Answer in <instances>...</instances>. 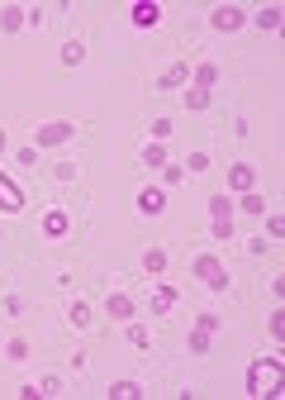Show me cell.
I'll return each mask as SVG.
<instances>
[{
    "label": "cell",
    "instance_id": "6da1fadb",
    "mask_svg": "<svg viewBox=\"0 0 285 400\" xmlns=\"http://www.w3.org/2000/svg\"><path fill=\"white\" fill-rule=\"evenodd\" d=\"M281 372H285V358H281V353H267V358H257V362L247 367V396L276 400V396H281V391H276V386H281Z\"/></svg>",
    "mask_w": 285,
    "mask_h": 400
},
{
    "label": "cell",
    "instance_id": "7a4b0ae2",
    "mask_svg": "<svg viewBox=\"0 0 285 400\" xmlns=\"http://www.w3.org/2000/svg\"><path fill=\"white\" fill-rule=\"evenodd\" d=\"M209 238L214 243H228L233 238V200H228V191L209 196Z\"/></svg>",
    "mask_w": 285,
    "mask_h": 400
},
{
    "label": "cell",
    "instance_id": "3957f363",
    "mask_svg": "<svg viewBox=\"0 0 285 400\" xmlns=\"http://www.w3.org/2000/svg\"><path fill=\"white\" fill-rule=\"evenodd\" d=\"M190 277H200L214 296H223V291H228V267H223L214 253H200V258L190 262Z\"/></svg>",
    "mask_w": 285,
    "mask_h": 400
},
{
    "label": "cell",
    "instance_id": "277c9868",
    "mask_svg": "<svg viewBox=\"0 0 285 400\" xmlns=\"http://www.w3.org/2000/svg\"><path fill=\"white\" fill-rule=\"evenodd\" d=\"M67 138H77V119H53V124H33V148H62Z\"/></svg>",
    "mask_w": 285,
    "mask_h": 400
},
{
    "label": "cell",
    "instance_id": "5b68a950",
    "mask_svg": "<svg viewBox=\"0 0 285 400\" xmlns=\"http://www.w3.org/2000/svg\"><path fill=\"white\" fill-rule=\"evenodd\" d=\"M243 24H247V14L238 5H214V14H209V29L214 34H238Z\"/></svg>",
    "mask_w": 285,
    "mask_h": 400
},
{
    "label": "cell",
    "instance_id": "8992f818",
    "mask_svg": "<svg viewBox=\"0 0 285 400\" xmlns=\"http://www.w3.org/2000/svg\"><path fill=\"white\" fill-rule=\"evenodd\" d=\"M128 19H133V29H157L162 24V5L157 0H133L128 5Z\"/></svg>",
    "mask_w": 285,
    "mask_h": 400
},
{
    "label": "cell",
    "instance_id": "52a82bcc",
    "mask_svg": "<svg viewBox=\"0 0 285 400\" xmlns=\"http://www.w3.org/2000/svg\"><path fill=\"white\" fill-rule=\"evenodd\" d=\"M105 314L119 319V324H128V319H133V296H128V291H109V296H105Z\"/></svg>",
    "mask_w": 285,
    "mask_h": 400
},
{
    "label": "cell",
    "instance_id": "ba28073f",
    "mask_svg": "<svg viewBox=\"0 0 285 400\" xmlns=\"http://www.w3.org/2000/svg\"><path fill=\"white\" fill-rule=\"evenodd\" d=\"M252 186H257V167H252V162H233V167H228V191L243 196V191H252Z\"/></svg>",
    "mask_w": 285,
    "mask_h": 400
},
{
    "label": "cell",
    "instance_id": "9c48e42d",
    "mask_svg": "<svg viewBox=\"0 0 285 400\" xmlns=\"http://www.w3.org/2000/svg\"><path fill=\"white\" fill-rule=\"evenodd\" d=\"M0 210H5V214H19V210H24V191H19L5 172H0Z\"/></svg>",
    "mask_w": 285,
    "mask_h": 400
},
{
    "label": "cell",
    "instance_id": "30bf717a",
    "mask_svg": "<svg viewBox=\"0 0 285 400\" xmlns=\"http://www.w3.org/2000/svg\"><path fill=\"white\" fill-rule=\"evenodd\" d=\"M190 82V62H172L162 77H157V91H176V86H186Z\"/></svg>",
    "mask_w": 285,
    "mask_h": 400
},
{
    "label": "cell",
    "instance_id": "8fae6325",
    "mask_svg": "<svg viewBox=\"0 0 285 400\" xmlns=\"http://www.w3.org/2000/svg\"><path fill=\"white\" fill-rule=\"evenodd\" d=\"M138 210L157 219V214L167 210V191H157V186H143V191H138Z\"/></svg>",
    "mask_w": 285,
    "mask_h": 400
},
{
    "label": "cell",
    "instance_id": "7c38bea8",
    "mask_svg": "<svg viewBox=\"0 0 285 400\" xmlns=\"http://www.w3.org/2000/svg\"><path fill=\"white\" fill-rule=\"evenodd\" d=\"M67 229H72L67 210H48V214H43V234H48V238H62Z\"/></svg>",
    "mask_w": 285,
    "mask_h": 400
},
{
    "label": "cell",
    "instance_id": "4fadbf2b",
    "mask_svg": "<svg viewBox=\"0 0 285 400\" xmlns=\"http://www.w3.org/2000/svg\"><path fill=\"white\" fill-rule=\"evenodd\" d=\"M281 19H285V10H281V5H267V10H257V14H252V24H257L262 34L281 29Z\"/></svg>",
    "mask_w": 285,
    "mask_h": 400
},
{
    "label": "cell",
    "instance_id": "5bb4252c",
    "mask_svg": "<svg viewBox=\"0 0 285 400\" xmlns=\"http://www.w3.org/2000/svg\"><path fill=\"white\" fill-rule=\"evenodd\" d=\"M172 305H176V291L167 282H157L152 286V314H172Z\"/></svg>",
    "mask_w": 285,
    "mask_h": 400
},
{
    "label": "cell",
    "instance_id": "9a60e30c",
    "mask_svg": "<svg viewBox=\"0 0 285 400\" xmlns=\"http://www.w3.org/2000/svg\"><path fill=\"white\" fill-rule=\"evenodd\" d=\"M24 29V5H5L0 10V34H19Z\"/></svg>",
    "mask_w": 285,
    "mask_h": 400
},
{
    "label": "cell",
    "instance_id": "2e32d148",
    "mask_svg": "<svg viewBox=\"0 0 285 400\" xmlns=\"http://www.w3.org/2000/svg\"><path fill=\"white\" fill-rule=\"evenodd\" d=\"M81 62H86V43H81V38L62 43V67H81Z\"/></svg>",
    "mask_w": 285,
    "mask_h": 400
},
{
    "label": "cell",
    "instance_id": "e0dca14e",
    "mask_svg": "<svg viewBox=\"0 0 285 400\" xmlns=\"http://www.w3.org/2000/svg\"><path fill=\"white\" fill-rule=\"evenodd\" d=\"M214 82H219V67H214V62H200L195 77H190V86H200V91H209Z\"/></svg>",
    "mask_w": 285,
    "mask_h": 400
},
{
    "label": "cell",
    "instance_id": "ac0fdd59",
    "mask_svg": "<svg viewBox=\"0 0 285 400\" xmlns=\"http://www.w3.org/2000/svg\"><path fill=\"white\" fill-rule=\"evenodd\" d=\"M143 272H148V277H162V272H167V253H162V248H148V253H143Z\"/></svg>",
    "mask_w": 285,
    "mask_h": 400
},
{
    "label": "cell",
    "instance_id": "d6986e66",
    "mask_svg": "<svg viewBox=\"0 0 285 400\" xmlns=\"http://www.w3.org/2000/svg\"><path fill=\"white\" fill-rule=\"evenodd\" d=\"M105 396H109V400H138V396H143V386H138V382H114Z\"/></svg>",
    "mask_w": 285,
    "mask_h": 400
},
{
    "label": "cell",
    "instance_id": "ffe728a7",
    "mask_svg": "<svg viewBox=\"0 0 285 400\" xmlns=\"http://www.w3.org/2000/svg\"><path fill=\"white\" fill-rule=\"evenodd\" d=\"M209 338H214V334L195 324V329H190V338H186V348H190V353H195V358H200V353H209Z\"/></svg>",
    "mask_w": 285,
    "mask_h": 400
},
{
    "label": "cell",
    "instance_id": "44dd1931",
    "mask_svg": "<svg viewBox=\"0 0 285 400\" xmlns=\"http://www.w3.org/2000/svg\"><path fill=\"white\" fill-rule=\"evenodd\" d=\"M138 162H143V167H167V148H162V143H148Z\"/></svg>",
    "mask_w": 285,
    "mask_h": 400
},
{
    "label": "cell",
    "instance_id": "7402d4cb",
    "mask_svg": "<svg viewBox=\"0 0 285 400\" xmlns=\"http://www.w3.org/2000/svg\"><path fill=\"white\" fill-rule=\"evenodd\" d=\"M67 319H72L77 329H86V324H91V305H86V300H72V305H67Z\"/></svg>",
    "mask_w": 285,
    "mask_h": 400
},
{
    "label": "cell",
    "instance_id": "603a6c76",
    "mask_svg": "<svg viewBox=\"0 0 285 400\" xmlns=\"http://www.w3.org/2000/svg\"><path fill=\"white\" fill-rule=\"evenodd\" d=\"M247 214H267V196H257V191H243V200H238Z\"/></svg>",
    "mask_w": 285,
    "mask_h": 400
},
{
    "label": "cell",
    "instance_id": "cb8c5ba5",
    "mask_svg": "<svg viewBox=\"0 0 285 400\" xmlns=\"http://www.w3.org/2000/svg\"><path fill=\"white\" fill-rule=\"evenodd\" d=\"M128 343H133V348H152V334H148L143 324H133V319H128Z\"/></svg>",
    "mask_w": 285,
    "mask_h": 400
},
{
    "label": "cell",
    "instance_id": "d4e9b609",
    "mask_svg": "<svg viewBox=\"0 0 285 400\" xmlns=\"http://www.w3.org/2000/svg\"><path fill=\"white\" fill-rule=\"evenodd\" d=\"M5 358H10V362H29V343H24V338H10V343H5Z\"/></svg>",
    "mask_w": 285,
    "mask_h": 400
},
{
    "label": "cell",
    "instance_id": "484cf974",
    "mask_svg": "<svg viewBox=\"0 0 285 400\" xmlns=\"http://www.w3.org/2000/svg\"><path fill=\"white\" fill-rule=\"evenodd\" d=\"M267 329H271V338L281 343V338H285V310H271V319H267Z\"/></svg>",
    "mask_w": 285,
    "mask_h": 400
},
{
    "label": "cell",
    "instance_id": "4316f807",
    "mask_svg": "<svg viewBox=\"0 0 285 400\" xmlns=\"http://www.w3.org/2000/svg\"><path fill=\"white\" fill-rule=\"evenodd\" d=\"M204 105H209V91L190 86V91H186V110H204Z\"/></svg>",
    "mask_w": 285,
    "mask_h": 400
},
{
    "label": "cell",
    "instance_id": "83f0119b",
    "mask_svg": "<svg viewBox=\"0 0 285 400\" xmlns=\"http://www.w3.org/2000/svg\"><path fill=\"white\" fill-rule=\"evenodd\" d=\"M181 177H186V167H181V162H167V167H162V182H167V186H176Z\"/></svg>",
    "mask_w": 285,
    "mask_h": 400
},
{
    "label": "cell",
    "instance_id": "f1b7e54d",
    "mask_svg": "<svg viewBox=\"0 0 285 400\" xmlns=\"http://www.w3.org/2000/svg\"><path fill=\"white\" fill-rule=\"evenodd\" d=\"M38 396H62V382H57V377H43V382H38Z\"/></svg>",
    "mask_w": 285,
    "mask_h": 400
},
{
    "label": "cell",
    "instance_id": "f546056e",
    "mask_svg": "<svg viewBox=\"0 0 285 400\" xmlns=\"http://www.w3.org/2000/svg\"><path fill=\"white\" fill-rule=\"evenodd\" d=\"M186 162H190V172H195V177H200V172H209V153H190Z\"/></svg>",
    "mask_w": 285,
    "mask_h": 400
},
{
    "label": "cell",
    "instance_id": "4dcf8cb0",
    "mask_svg": "<svg viewBox=\"0 0 285 400\" xmlns=\"http://www.w3.org/2000/svg\"><path fill=\"white\" fill-rule=\"evenodd\" d=\"M172 134V119H152V143H162Z\"/></svg>",
    "mask_w": 285,
    "mask_h": 400
},
{
    "label": "cell",
    "instance_id": "1f68e13d",
    "mask_svg": "<svg viewBox=\"0 0 285 400\" xmlns=\"http://www.w3.org/2000/svg\"><path fill=\"white\" fill-rule=\"evenodd\" d=\"M267 234H271V243L285 234V219H281V214H271V219H267Z\"/></svg>",
    "mask_w": 285,
    "mask_h": 400
},
{
    "label": "cell",
    "instance_id": "d6a6232c",
    "mask_svg": "<svg viewBox=\"0 0 285 400\" xmlns=\"http://www.w3.org/2000/svg\"><path fill=\"white\" fill-rule=\"evenodd\" d=\"M57 182H77V162H57Z\"/></svg>",
    "mask_w": 285,
    "mask_h": 400
},
{
    "label": "cell",
    "instance_id": "836d02e7",
    "mask_svg": "<svg viewBox=\"0 0 285 400\" xmlns=\"http://www.w3.org/2000/svg\"><path fill=\"white\" fill-rule=\"evenodd\" d=\"M267 248H271V238H252V243H247V253H252V258H262Z\"/></svg>",
    "mask_w": 285,
    "mask_h": 400
},
{
    "label": "cell",
    "instance_id": "e575fe53",
    "mask_svg": "<svg viewBox=\"0 0 285 400\" xmlns=\"http://www.w3.org/2000/svg\"><path fill=\"white\" fill-rule=\"evenodd\" d=\"M195 324H200V329H209V334H219V314H200Z\"/></svg>",
    "mask_w": 285,
    "mask_h": 400
},
{
    "label": "cell",
    "instance_id": "d590c367",
    "mask_svg": "<svg viewBox=\"0 0 285 400\" xmlns=\"http://www.w3.org/2000/svg\"><path fill=\"white\" fill-rule=\"evenodd\" d=\"M5 148H10V134H5V129H0V158H5Z\"/></svg>",
    "mask_w": 285,
    "mask_h": 400
}]
</instances>
